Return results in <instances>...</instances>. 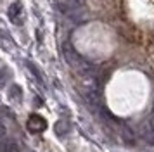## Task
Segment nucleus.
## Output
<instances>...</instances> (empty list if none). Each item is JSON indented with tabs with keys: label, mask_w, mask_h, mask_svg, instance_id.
Instances as JSON below:
<instances>
[{
	"label": "nucleus",
	"mask_w": 154,
	"mask_h": 152,
	"mask_svg": "<svg viewBox=\"0 0 154 152\" xmlns=\"http://www.w3.org/2000/svg\"><path fill=\"white\" fill-rule=\"evenodd\" d=\"M26 128H28L31 133H42L45 128H47V121L43 119L40 114H31L26 121Z\"/></svg>",
	"instance_id": "nucleus-1"
},
{
	"label": "nucleus",
	"mask_w": 154,
	"mask_h": 152,
	"mask_svg": "<svg viewBox=\"0 0 154 152\" xmlns=\"http://www.w3.org/2000/svg\"><path fill=\"white\" fill-rule=\"evenodd\" d=\"M142 137L146 140V144L154 145V116L147 117L142 124Z\"/></svg>",
	"instance_id": "nucleus-2"
},
{
	"label": "nucleus",
	"mask_w": 154,
	"mask_h": 152,
	"mask_svg": "<svg viewBox=\"0 0 154 152\" xmlns=\"http://www.w3.org/2000/svg\"><path fill=\"white\" fill-rule=\"evenodd\" d=\"M85 0H56L57 7L63 11V12H73V11H78L83 7Z\"/></svg>",
	"instance_id": "nucleus-3"
},
{
	"label": "nucleus",
	"mask_w": 154,
	"mask_h": 152,
	"mask_svg": "<svg viewBox=\"0 0 154 152\" xmlns=\"http://www.w3.org/2000/svg\"><path fill=\"white\" fill-rule=\"evenodd\" d=\"M121 138H123V142L126 145H135L137 144V137H135V133L130 126H123V130H121Z\"/></svg>",
	"instance_id": "nucleus-4"
},
{
	"label": "nucleus",
	"mask_w": 154,
	"mask_h": 152,
	"mask_svg": "<svg viewBox=\"0 0 154 152\" xmlns=\"http://www.w3.org/2000/svg\"><path fill=\"white\" fill-rule=\"evenodd\" d=\"M9 17L12 23H21V7L19 5H12L11 7V11H9Z\"/></svg>",
	"instance_id": "nucleus-5"
},
{
	"label": "nucleus",
	"mask_w": 154,
	"mask_h": 152,
	"mask_svg": "<svg viewBox=\"0 0 154 152\" xmlns=\"http://www.w3.org/2000/svg\"><path fill=\"white\" fill-rule=\"evenodd\" d=\"M68 130H69V126L64 123V121L56 123V133H57V135H66V133H68Z\"/></svg>",
	"instance_id": "nucleus-6"
},
{
	"label": "nucleus",
	"mask_w": 154,
	"mask_h": 152,
	"mask_svg": "<svg viewBox=\"0 0 154 152\" xmlns=\"http://www.w3.org/2000/svg\"><path fill=\"white\" fill-rule=\"evenodd\" d=\"M7 135V126H5V121H4V117L0 116V138H4Z\"/></svg>",
	"instance_id": "nucleus-7"
}]
</instances>
